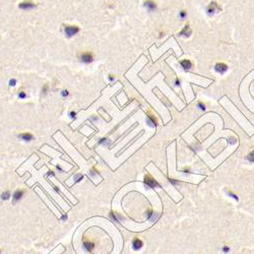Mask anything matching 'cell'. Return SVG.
I'll return each instance as SVG.
<instances>
[{"mask_svg": "<svg viewBox=\"0 0 254 254\" xmlns=\"http://www.w3.org/2000/svg\"><path fill=\"white\" fill-rule=\"evenodd\" d=\"M64 33L67 38H71L79 33V28L77 25H71V24H65L64 25Z\"/></svg>", "mask_w": 254, "mask_h": 254, "instance_id": "obj_1", "label": "cell"}, {"mask_svg": "<svg viewBox=\"0 0 254 254\" xmlns=\"http://www.w3.org/2000/svg\"><path fill=\"white\" fill-rule=\"evenodd\" d=\"M145 184L146 185L147 188H150V189H154V188H161V185L157 183V181H156L150 175H145Z\"/></svg>", "mask_w": 254, "mask_h": 254, "instance_id": "obj_2", "label": "cell"}, {"mask_svg": "<svg viewBox=\"0 0 254 254\" xmlns=\"http://www.w3.org/2000/svg\"><path fill=\"white\" fill-rule=\"evenodd\" d=\"M37 6H38L37 3L34 2L33 0H24L18 4V7L23 10H31L33 8H36Z\"/></svg>", "mask_w": 254, "mask_h": 254, "instance_id": "obj_3", "label": "cell"}, {"mask_svg": "<svg viewBox=\"0 0 254 254\" xmlns=\"http://www.w3.org/2000/svg\"><path fill=\"white\" fill-rule=\"evenodd\" d=\"M79 61L85 64H90L94 61V54L92 52H83L79 55Z\"/></svg>", "mask_w": 254, "mask_h": 254, "instance_id": "obj_4", "label": "cell"}, {"mask_svg": "<svg viewBox=\"0 0 254 254\" xmlns=\"http://www.w3.org/2000/svg\"><path fill=\"white\" fill-rule=\"evenodd\" d=\"M218 10H221V7L218 5V3L216 1H212L208 6H207V9H206V12L208 15H214L215 12L218 11Z\"/></svg>", "mask_w": 254, "mask_h": 254, "instance_id": "obj_5", "label": "cell"}, {"mask_svg": "<svg viewBox=\"0 0 254 254\" xmlns=\"http://www.w3.org/2000/svg\"><path fill=\"white\" fill-rule=\"evenodd\" d=\"M215 70L217 71L219 74H224L228 71V65L223 63V62H219V63H217L215 65Z\"/></svg>", "mask_w": 254, "mask_h": 254, "instance_id": "obj_6", "label": "cell"}, {"mask_svg": "<svg viewBox=\"0 0 254 254\" xmlns=\"http://www.w3.org/2000/svg\"><path fill=\"white\" fill-rule=\"evenodd\" d=\"M143 6L149 12L154 11V10L157 9V4H156V2L154 0H145V3H143Z\"/></svg>", "mask_w": 254, "mask_h": 254, "instance_id": "obj_7", "label": "cell"}, {"mask_svg": "<svg viewBox=\"0 0 254 254\" xmlns=\"http://www.w3.org/2000/svg\"><path fill=\"white\" fill-rule=\"evenodd\" d=\"M18 138L22 139V140L26 141V142H29V141H32L34 139V135L30 132H22L18 134Z\"/></svg>", "mask_w": 254, "mask_h": 254, "instance_id": "obj_8", "label": "cell"}, {"mask_svg": "<svg viewBox=\"0 0 254 254\" xmlns=\"http://www.w3.org/2000/svg\"><path fill=\"white\" fill-rule=\"evenodd\" d=\"M146 123H147L150 127H156V126L157 125V119H156L153 115H150V114H148V115L146 116Z\"/></svg>", "mask_w": 254, "mask_h": 254, "instance_id": "obj_9", "label": "cell"}, {"mask_svg": "<svg viewBox=\"0 0 254 254\" xmlns=\"http://www.w3.org/2000/svg\"><path fill=\"white\" fill-rule=\"evenodd\" d=\"M142 246H143V242H142L140 239H138V238H134V239H133L132 247L134 250H139Z\"/></svg>", "mask_w": 254, "mask_h": 254, "instance_id": "obj_10", "label": "cell"}, {"mask_svg": "<svg viewBox=\"0 0 254 254\" xmlns=\"http://www.w3.org/2000/svg\"><path fill=\"white\" fill-rule=\"evenodd\" d=\"M24 190H20V189H17L14 193H13V203H15L16 201H18V200H20L22 199V197L24 196Z\"/></svg>", "mask_w": 254, "mask_h": 254, "instance_id": "obj_11", "label": "cell"}, {"mask_svg": "<svg viewBox=\"0 0 254 254\" xmlns=\"http://www.w3.org/2000/svg\"><path fill=\"white\" fill-rule=\"evenodd\" d=\"M191 33H192V31H191V29H190V26H189V24H186V25L184 26V29H183V30H182L181 32L179 33V36L190 37V35H191Z\"/></svg>", "mask_w": 254, "mask_h": 254, "instance_id": "obj_12", "label": "cell"}, {"mask_svg": "<svg viewBox=\"0 0 254 254\" xmlns=\"http://www.w3.org/2000/svg\"><path fill=\"white\" fill-rule=\"evenodd\" d=\"M181 66L183 67L184 70H189L191 67H192V62L189 60V59H184L180 62Z\"/></svg>", "mask_w": 254, "mask_h": 254, "instance_id": "obj_13", "label": "cell"}, {"mask_svg": "<svg viewBox=\"0 0 254 254\" xmlns=\"http://www.w3.org/2000/svg\"><path fill=\"white\" fill-rule=\"evenodd\" d=\"M84 247H85V249L86 251L92 252L94 247H95V244L93 242H91V241H84Z\"/></svg>", "mask_w": 254, "mask_h": 254, "instance_id": "obj_14", "label": "cell"}, {"mask_svg": "<svg viewBox=\"0 0 254 254\" xmlns=\"http://www.w3.org/2000/svg\"><path fill=\"white\" fill-rule=\"evenodd\" d=\"M99 143H100V145H107V146H109L110 143H111V140H110L109 138H106V137H104V138H101V139L99 140Z\"/></svg>", "mask_w": 254, "mask_h": 254, "instance_id": "obj_15", "label": "cell"}, {"mask_svg": "<svg viewBox=\"0 0 254 254\" xmlns=\"http://www.w3.org/2000/svg\"><path fill=\"white\" fill-rule=\"evenodd\" d=\"M48 92H49V85L48 84H45V85L42 86V95L43 96H46Z\"/></svg>", "mask_w": 254, "mask_h": 254, "instance_id": "obj_16", "label": "cell"}, {"mask_svg": "<svg viewBox=\"0 0 254 254\" xmlns=\"http://www.w3.org/2000/svg\"><path fill=\"white\" fill-rule=\"evenodd\" d=\"M9 197H10L9 191H4L3 193L1 194V198H2V200H7Z\"/></svg>", "mask_w": 254, "mask_h": 254, "instance_id": "obj_17", "label": "cell"}, {"mask_svg": "<svg viewBox=\"0 0 254 254\" xmlns=\"http://www.w3.org/2000/svg\"><path fill=\"white\" fill-rule=\"evenodd\" d=\"M246 159H247V161H249L250 163H254V149L246 157Z\"/></svg>", "mask_w": 254, "mask_h": 254, "instance_id": "obj_18", "label": "cell"}, {"mask_svg": "<svg viewBox=\"0 0 254 254\" xmlns=\"http://www.w3.org/2000/svg\"><path fill=\"white\" fill-rule=\"evenodd\" d=\"M157 218H159V215H157V214H156V212H153V214H152V216L149 217V218H148V219H149L150 222H156Z\"/></svg>", "mask_w": 254, "mask_h": 254, "instance_id": "obj_19", "label": "cell"}, {"mask_svg": "<svg viewBox=\"0 0 254 254\" xmlns=\"http://www.w3.org/2000/svg\"><path fill=\"white\" fill-rule=\"evenodd\" d=\"M83 178H84V175H81V174H77V175H75V177H74V179H75V183L80 182L81 180H83Z\"/></svg>", "mask_w": 254, "mask_h": 254, "instance_id": "obj_20", "label": "cell"}, {"mask_svg": "<svg viewBox=\"0 0 254 254\" xmlns=\"http://www.w3.org/2000/svg\"><path fill=\"white\" fill-rule=\"evenodd\" d=\"M197 107L201 110V111H205V109H206L205 105H204L202 102H198V103H197Z\"/></svg>", "mask_w": 254, "mask_h": 254, "instance_id": "obj_21", "label": "cell"}, {"mask_svg": "<svg viewBox=\"0 0 254 254\" xmlns=\"http://www.w3.org/2000/svg\"><path fill=\"white\" fill-rule=\"evenodd\" d=\"M18 98H19V99H22V100H24V99L26 98V94H25V92H24V91H20V92L18 93Z\"/></svg>", "mask_w": 254, "mask_h": 254, "instance_id": "obj_22", "label": "cell"}, {"mask_svg": "<svg viewBox=\"0 0 254 254\" xmlns=\"http://www.w3.org/2000/svg\"><path fill=\"white\" fill-rule=\"evenodd\" d=\"M61 96L63 98H67L69 96V92L67 91V90H63L62 92H61Z\"/></svg>", "mask_w": 254, "mask_h": 254, "instance_id": "obj_23", "label": "cell"}, {"mask_svg": "<svg viewBox=\"0 0 254 254\" xmlns=\"http://www.w3.org/2000/svg\"><path fill=\"white\" fill-rule=\"evenodd\" d=\"M227 193H228V195H229V196H231L232 198H234V199H236V200H239V198H238V196H237L236 194H234V193H233L232 191H228Z\"/></svg>", "mask_w": 254, "mask_h": 254, "instance_id": "obj_24", "label": "cell"}, {"mask_svg": "<svg viewBox=\"0 0 254 254\" xmlns=\"http://www.w3.org/2000/svg\"><path fill=\"white\" fill-rule=\"evenodd\" d=\"M186 15H187V13H186V11H184V10H181V11L179 12V17L181 19H184L186 17Z\"/></svg>", "mask_w": 254, "mask_h": 254, "instance_id": "obj_25", "label": "cell"}, {"mask_svg": "<svg viewBox=\"0 0 254 254\" xmlns=\"http://www.w3.org/2000/svg\"><path fill=\"white\" fill-rule=\"evenodd\" d=\"M16 83H17V80H16L15 78H11V79L9 80L8 85H10V86H15V85H16Z\"/></svg>", "mask_w": 254, "mask_h": 254, "instance_id": "obj_26", "label": "cell"}, {"mask_svg": "<svg viewBox=\"0 0 254 254\" xmlns=\"http://www.w3.org/2000/svg\"><path fill=\"white\" fill-rule=\"evenodd\" d=\"M69 117H70L71 119H75V118H76V112H75V111H70V112H69Z\"/></svg>", "mask_w": 254, "mask_h": 254, "instance_id": "obj_27", "label": "cell"}, {"mask_svg": "<svg viewBox=\"0 0 254 254\" xmlns=\"http://www.w3.org/2000/svg\"><path fill=\"white\" fill-rule=\"evenodd\" d=\"M97 173H98L97 170L95 169V168H93V169L91 170V175H92V176H95V175H97Z\"/></svg>", "mask_w": 254, "mask_h": 254, "instance_id": "obj_28", "label": "cell"}, {"mask_svg": "<svg viewBox=\"0 0 254 254\" xmlns=\"http://www.w3.org/2000/svg\"><path fill=\"white\" fill-rule=\"evenodd\" d=\"M223 251H224L225 253H228V252L230 251V248H229L228 246H224V248H223Z\"/></svg>", "mask_w": 254, "mask_h": 254, "instance_id": "obj_29", "label": "cell"}, {"mask_svg": "<svg viewBox=\"0 0 254 254\" xmlns=\"http://www.w3.org/2000/svg\"><path fill=\"white\" fill-rule=\"evenodd\" d=\"M229 139H230V141H229V142H230L231 145H234V143H236V139H235L234 137H230Z\"/></svg>", "mask_w": 254, "mask_h": 254, "instance_id": "obj_30", "label": "cell"}, {"mask_svg": "<svg viewBox=\"0 0 254 254\" xmlns=\"http://www.w3.org/2000/svg\"><path fill=\"white\" fill-rule=\"evenodd\" d=\"M169 181L171 182L172 184H174V185H176V184H178V183H179L177 180H174V179H171V178H169Z\"/></svg>", "mask_w": 254, "mask_h": 254, "instance_id": "obj_31", "label": "cell"}, {"mask_svg": "<svg viewBox=\"0 0 254 254\" xmlns=\"http://www.w3.org/2000/svg\"><path fill=\"white\" fill-rule=\"evenodd\" d=\"M114 79H115V77L113 76V74H109V80H110V81H114Z\"/></svg>", "mask_w": 254, "mask_h": 254, "instance_id": "obj_32", "label": "cell"}, {"mask_svg": "<svg viewBox=\"0 0 254 254\" xmlns=\"http://www.w3.org/2000/svg\"><path fill=\"white\" fill-rule=\"evenodd\" d=\"M175 85H177V86H178V85H180V79H179L178 77L176 78V81H175Z\"/></svg>", "mask_w": 254, "mask_h": 254, "instance_id": "obj_33", "label": "cell"}, {"mask_svg": "<svg viewBox=\"0 0 254 254\" xmlns=\"http://www.w3.org/2000/svg\"><path fill=\"white\" fill-rule=\"evenodd\" d=\"M56 168H57V170H58V171H61V172H62V168H61L60 166H57Z\"/></svg>", "mask_w": 254, "mask_h": 254, "instance_id": "obj_34", "label": "cell"}, {"mask_svg": "<svg viewBox=\"0 0 254 254\" xmlns=\"http://www.w3.org/2000/svg\"><path fill=\"white\" fill-rule=\"evenodd\" d=\"M54 189H55V191H56V192H60V191H59V189H58L57 187H54Z\"/></svg>", "mask_w": 254, "mask_h": 254, "instance_id": "obj_35", "label": "cell"}, {"mask_svg": "<svg viewBox=\"0 0 254 254\" xmlns=\"http://www.w3.org/2000/svg\"><path fill=\"white\" fill-rule=\"evenodd\" d=\"M66 218H67V217H66V215H65V216H63V217H62V219H63V221H64V219H66Z\"/></svg>", "mask_w": 254, "mask_h": 254, "instance_id": "obj_36", "label": "cell"}]
</instances>
